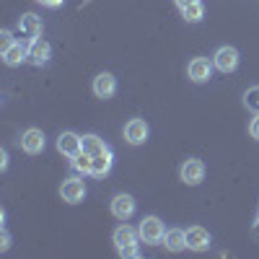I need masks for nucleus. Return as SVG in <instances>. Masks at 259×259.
<instances>
[{
	"instance_id": "f257e3e1",
	"label": "nucleus",
	"mask_w": 259,
	"mask_h": 259,
	"mask_svg": "<svg viewBox=\"0 0 259 259\" xmlns=\"http://www.w3.org/2000/svg\"><path fill=\"white\" fill-rule=\"evenodd\" d=\"M138 233H140V241H143V244L156 246V244H163L166 228H163L161 218H156V215H148V218H143V223H140Z\"/></svg>"
},
{
	"instance_id": "f03ea898",
	"label": "nucleus",
	"mask_w": 259,
	"mask_h": 259,
	"mask_svg": "<svg viewBox=\"0 0 259 259\" xmlns=\"http://www.w3.org/2000/svg\"><path fill=\"white\" fill-rule=\"evenodd\" d=\"M179 177H182L184 184L197 187V184L205 179V163H202L200 158H187V161L182 163V168H179Z\"/></svg>"
},
{
	"instance_id": "7ed1b4c3",
	"label": "nucleus",
	"mask_w": 259,
	"mask_h": 259,
	"mask_svg": "<svg viewBox=\"0 0 259 259\" xmlns=\"http://www.w3.org/2000/svg\"><path fill=\"white\" fill-rule=\"evenodd\" d=\"M236 65H239V50L236 47H221L212 55V68L221 73H233Z\"/></svg>"
},
{
	"instance_id": "20e7f679",
	"label": "nucleus",
	"mask_w": 259,
	"mask_h": 259,
	"mask_svg": "<svg viewBox=\"0 0 259 259\" xmlns=\"http://www.w3.org/2000/svg\"><path fill=\"white\" fill-rule=\"evenodd\" d=\"M60 194H62V200L68 202V205H78V202H83V197H85V184H83L80 179L70 177V179L62 182Z\"/></svg>"
},
{
	"instance_id": "39448f33",
	"label": "nucleus",
	"mask_w": 259,
	"mask_h": 259,
	"mask_svg": "<svg viewBox=\"0 0 259 259\" xmlns=\"http://www.w3.org/2000/svg\"><path fill=\"white\" fill-rule=\"evenodd\" d=\"M148 124H145V119H130L127 124H124V140L130 143V145H143L145 140H148Z\"/></svg>"
},
{
	"instance_id": "423d86ee",
	"label": "nucleus",
	"mask_w": 259,
	"mask_h": 259,
	"mask_svg": "<svg viewBox=\"0 0 259 259\" xmlns=\"http://www.w3.org/2000/svg\"><path fill=\"white\" fill-rule=\"evenodd\" d=\"M18 34H21V41H34V39H39V34H41V21H39V16H34V13L21 16V21H18Z\"/></svg>"
},
{
	"instance_id": "0eeeda50",
	"label": "nucleus",
	"mask_w": 259,
	"mask_h": 259,
	"mask_svg": "<svg viewBox=\"0 0 259 259\" xmlns=\"http://www.w3.org/2000/svg\"><path fill=\"white\" fill-rule=\"evenodd\" d=\"M187 75H189L194 83H207L210 75H212V62L205 60V57H194V60L187 65Z\"/></svg>"
},
{
	"instance_id": "6e6552de",
	"label": "nucleus",
	"mask_w": 259,
	"mask_h": 259,
	"mask_svg": "<svg viewBox=\"0 0 259 259\" xmlns=\"http://www.w3.org/2000/svg\"><path fill=\"white\" fill-rule=\"evenodd\" d=\"M21 148H24L29 156L41 153V150H45V133H41V130H36V127H29L26 133L21 135Z\"/></svg>"
},
{
	"instance_id": "1a4fd4ad",
	"label": "nucleus",
	"mask_w": 259,
	"mask_h": 259,
	"mask_svg": "<svg viewBox=\"0 0 259 259\" xmlns=\"http://www.w3.org/2000/svg\"><path fill=\"white\" fill-rule=\"evenodd\" d=\"M24 60H29V47L24 45V41H11V45L3 47V62L11 65V68H16V65H21Z\"/></svg>"
},
{
	"instance_id": "9d476101",
	"label": "nucleus",
	"mask_w": 259,
	"mask_h": 259,
	"mask_svg": "<svg viewBox=\"0 0 259 259\" xmlns=\"http://www.w3.org/2000/svg\"><path fill=\"white\" fill-rule=\"evenodd\" d=\"M187 249H192V251H207L210 249V233L202 226L187 228Z\"/></svg>"
},
{
	"instance_id": "9b49d317",
	"label": "nucleus",
	"mask_w": 259,
	"mask_h": 259,
	"mask_svg": "<svg viewBox=\"0 0 259 259\" xmlns=\"http://www.w3.org/2000/svg\"><path fill=\"white\" fill-rule=\"evenodd\" d=\"M112 215L117 221H130L135 215V200L130 194H117L112 200Z\"/></svg>"
},
{
	"instance_id": "f8f14e48",
	"label": "nucleus",
	"mask_w": 259,
	"mask_h": 259,
	"mask_svg": "<svg viewBox=\"0 0 259 259\" xmlns=\"http://www.w3.org/2000/svg\"><path fill=\"white\" fill-rule=\"evenodd\" d=\"M114 91H117V78L112 73H99L94 78V94L99 99H112Z\"/></svg>"
},
{
	"instance_id": "ddd939ff",
	"label": "nucleus",
	"mask_w": 259,
	"mask_h": 259,
	"mask_svg": "<svg viewBox=\"0 0 259 259\" xmlns=\"http://www.w3.org/2000/svg\"><path fill=\"white\" fill-rule=\"evenodd\" d=\"M50 57H52L50 41H45V39H34V41H29V62H34V65H47Z\"/></svg>"
},
{
	"instance_id": "4468645a",
	"label": "nucleus",
	"mask_w": 259,
	"mask_h": 259,
	"mask_svg": "<svg viewBox=\"0 0 259 259\" xmlns=\"http://www.w3.org/2000/svg\"><path fill=\"white\" fill-rule=\"evenodd\" d=\"M112 241H114L117 251H119V249H130V246H138L140 233H138L135 228H130V226H119V228L112 233Z\"/></svg>"
},
{
	"instance_id": "2eb2a0df",
	"label": "nucleus",
	"mask_w": 259,
	"mask_h": 259,
	"mask_svg": "<svg viewBox=\"0 0 259 259\" xmlns=\"http://www.w3.org/2000/svg\"><path fill=\"white\" fill-rule=\"evenodd\" d=\"M57 150L73 158V156H78L80 150H83V138H78L75 133H62L57 138Z\"/></svg>"
},
{
	"instance_id": "dca6fc26",
	"label": "nucleus",
	"mask_w": 259,
	"mask_h": 259,
	"mask_svg": "<svg viewBox=\"0 0 259 259\" xmlns=\"http://www.w3.org/2000/svg\"><path fill=\"white\" fill-rule=\"evenodd\" d=\"M163 244H166V249L168 251H184L187 249V231H182V228H171V231H166V236H163Z\"/></svg>"
},
{
	"instance_id": "f3484780",
	"label": "nucleus",
	"mask_w": 259,
	"mask_h": 259,
	"mask_svg": "<svg viewBox=\"0 0 259 259\" xmlns=\"http://www.w3.org/2000/svg\"><path fill=\"white\" fill-rule=\"evenodd\" d=\"M112 171V150H106L101 156H94V168H91V177L104 179L106 174Z\"/></svg>"
},
{
	"instance_id": "a211bd4d",
	"label": "nucleus",
	"mask_w": 259,
	"mask_h": 259,
	"mask_svg": "<svg viewBox=\"0 0 259 259\" xmlns=\"http://www.w3.org/2000/svg\"><path fill=\"white\" fill-rule=\"evenodd\" d=\"M83 150L91 153V156H101V153H106V150H112V148L106 145L99 135H83Z\"/></svg>"
},
{
	"instance_id": "6ab92c4d",
	"label": "nucleus",
	"mask_w": 259,
	"mask_h": 259,
	"mask_svg": "<svg viewBox=\"0 0 259 259\" xmlns=\"http://www.w3.org/2000/svg\"><path fill=\"white\" fill-rule=\"evenodd\" d=\"M70 166L78 171V174H91V168H94V156L85 153V150H80L78 156H73Z\"/></svg>"
},
{
	"instance_id": "aec40b11",
	"label": "nucleus",
	"mask_w": 259,
	"mask_h": 259,
	"mask_svg": "<svg viewBox=\"0 0 259 259\" xmlns=\"http://www.w3.org/2000/svg\"><path fill=\"white\" fill-rule=\"evenodd\" d=\"M182 16H184V21H189V24H197V21H202V16H205L202 0H200V3H194V6H187V8L182 11Z\"/></svg>"
},
{
	"instance_id": "412c9836",
	"label": "nucleus",
	"mask_w": 259,
	"mask_h": 259,
	"mask_svg": "<svg viewBox=\"0 0 259 259\" xmlns=\"http://www.w3.org/2000/svg\"><path fill=\"white\" fill-rule=\"evenodd\" d=\"M244 104H246V109L259 112V85H251V89L244 94Z\"/></svg>"
},
{
	"instance_id": "4be33fe9",
	"label": "nucleus",
	"mask_w": 259,
	"mask_h": 259,
	"mask_svg": "<svg viewBox=\"0 0 259 259\" xmlns=\"http://www.w3.org/2000/svg\"><path fill=\"white\" fill-rule=\"evenodd\" d=\"M249 135H251L254 140H259V112H256V117H254L251 124H249Z\"/></svg>"
},
{
	"instance_id": "5701e85b",
	"label": "nucleus",
	"mask_w": 259,
	"mask_h": 259,
	"mask_svg": "<svg viewBox=\"0 0 259 259\" xmlns=\"http://www.w3.org/2000/svg\"><path fill=\"white\" fill-rule=\"evenodd\" d=\"M119 256H130V259H135V256H140V249H138V246H130V249H119Z\"/></svg>"
},
{
	"instance_id": "b1692460",
	"label": "nucleus",
	"mask_w": 259,
	"mask_h": 259,
	"mask_svg": "<svg viewBox=\"0 0 259 259\" xmlns=\"http://www.w3.org/2000/svg\"><path fill=\"white\" fill-rule=\"evenodd\" d=\"M8 246H11V236L3 231V233H0V251H6Z\"/></svg>"
},
{
	"instance_id": "393cba45",
	"label": "nucleus",
	"mask_w": 259,
	"mask_h": 259,
	"mask_svg": "<svg viewBox=\"0 0 259 259\" xmlns=\"http://www.w3.org/2000/svg\"><path fill=\"white\" fill-rule=\"evenodd\" d=\"M36 3H41V6H47V8H60L65 0H36Z\"/></svg>"
},
{
	"instance_id": "a878e982",
	"label": "nucleus",
	"mask_w": 259,
	"mask_h": 259,
	"mask_svg": "<svg viewBox=\"0 0 259 259\" xmlns=\"http://www.w3.org/2000/svg\"><path fill=\"white\" fill-rule=\"evenodd\" d=\"M174 3H177V6H179V8L184 11L187 6H194V3H200V0H174Z\"/></svg>"
},
{
	"instance_id": "bb28decb",
	"label": "nucleus",
	"mask_w": 259,
	"mask_h": 259,
	"mask_svg": "<svg viewBox=\"0 0 259 259\" xmlns=\"http://www.w3.org/2000/svg\"><path fill=\"white\" fill-rule=\"evenodd\" d=\"M8 166V153L6 150H0V168H6Z\"/></svg>"
}]
</instances>
